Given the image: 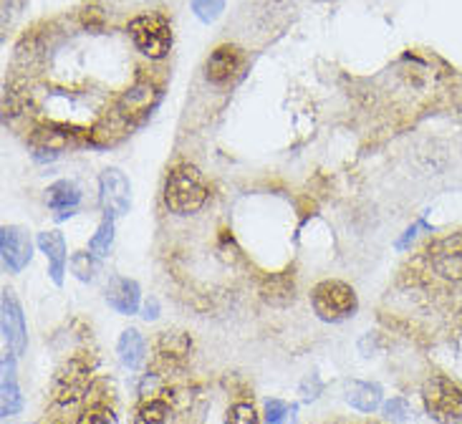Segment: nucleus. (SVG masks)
<instances>
[{"mask_svg": "<svg viewBox=\"0 0 462 424\" xmlns=\"http://www.w3.org/2000/svg\"><path fill=\"white\" fill-rule=\"evenodd\" d=\"M192 349V344H189L188 334H182V331H164L160 341H157V351H160V356L162 359H185Z\"/></svg>", "mask_w": 462, "mask_h": 424, "instance_id": "a211bd4d", "label": "nucleus"}, {"mask_svg": "<svg viewBox=\"0 0 462 424\" xmlns=\"http://www.w3.org/2000/svg\"><path fill=\"white\" fill-rule=\"evenodd\" d=\"M417 235V225H414V227H410V230H407V235L402 237L400 243H397V245H400V248H404V245H407V243H410V240H412V237Z\"/></svg>", "mask_w": 462, "mask_h": 424, "instance_id": "cd10ccee", "label": "nucleus"}, {"mask_svg": "<svg viewBox=\"0 0 462 424\" xmlns=\"http://www.w3.org/2000/svg\"><path fill=\"white\" fill-rule=\"evenodd\" d=\"M407 414H410V407H407V401L400 400V397H394V400L384 404V417L392 419V422H404Z\"/></svg>", "mask_w": 462, "mask_h": 424, "instance_id": "a878e982", "label": "nucleus"}, {"mask_svg": "<svg viewBox=\"0 0 462 424\" xmlns=\"http://www.w3.org/2000/svg\"><path fill=\"white\" fill-rule=\"evenodd\" d=\"M23 410V397L15 382V354H3V382H0V414L8 419Z\"/></svg>", "mask_w": 462, "mask_h": 424, "instance_id": "9b49d317", "label": "nucleus"}, {"mask_svg": "<svg viewBox=\"0 0 462 424\" xmlns=\"http://www.w3.org/2000/svg\"><path fill=\"white\" fill-rule=\"evenodd\" d=\"M139 299H142V293H139L137 281L114 278L112 283L106 286V303L122 316H134L139 311Z\"/></svg>", "mask_w": 462, "mask_h": 424, "instance_id": "ddd939ff", "label": "nucleus"}, {"mask_svg": "<svg viewBox=\"0 0 462 424\" xmlns=\"http://www.w3.org/2000/svg\"><path fill=\"white\" fill-rule=\"evenodd\" d=\"M0 255H3V265L11 271V273H21L25 265L31 263L33 255V245H31V237L25 233L23 227L18 225H5L0 230Z\"/></svg>", "mask_w": 462, "mask_h": 424, "instance_id": "0eeeda50", "label": "nucleus"}, {"mask_svg": "<svg viewBox=\"0 0 462 424\" xmlns=\"http://www.w3.org/2000/svg\"><path fill=\"white\" fill-rule=\"evenodd\" d=\"M112 243H114V215L112 212H106V217L101 220L99 230H97L94 237L88 240V253L101 261V258H106V255H109Z\"/></svg>", "mask_w": 462, "mask_h": 424, "instance_id": "6ab92c4d", "label": "nucleus"}, {"mask_svg": "<svg viewBox=\"0 0 462 424\" xmlns=\"http://www.w3.org/2000/svg\"><path fill=\"white\" fill-rule=\"evenodd\" d=\"M430 263L435 268V273L460 283L462 281V233L439 237L430 245Z\"/></svg>", "mask_w": 462, "mask_h": 424, "instance_id": "423d86ee", "label": "nucleus"}, {"mask_svg": "<svg viewBox=\"0 0 462 424\" xmlns=\"http://www.w3.org/2000/svg\"><path fill=\"white\" fill-rule=\"evenodd\" d=\"M79 424H116V417L106 407H88L87 412L79 417Z\"/></svg>", "mask_w": 462, "mask_h": 424, "instance_id": "b1692460", "label": "nucleus"}, {"mask_svg": "<svg viewBox=\"0 0 462 424\" xmlns=\"http://www.w3.org/2000/svg\"><path fill=\"white\" fill-rule=\"evenodd\" d=\"M311 303L316 316L328 324H338L344 318H349L356 311V293L349 283L344 281H321L313 288Z\"/></svg>", "mask_w": 462, "mask_h": 424, "instance_id": "20e7f679", "label": "nucleus"}, {"mask_svg": "<svg viewBox=\"0 0 462 424\" xmlns=\"http://www.w3.org/2000/svg\"><path fill=\"white\" fill-rule=\"evenodd\" d=\"M99 198L104 210L112 212V215H125L129 210V200H132V188H129V180L125 177L122 170L109 167L104 170L99 177Z\"/></svg>", "mask_w": 462, "mask_h": 424, "instance_id": "6e6552de", "label": "nucleus"}, {"mask_svg": "<svg viewBox=\"0 0 462 424\" xmlns=\"http://www.w3.org/2000/svg\"><path fill=\"white\" fill-rule=\"evenodd\" d=\"M142 316H144V321H154V318H157V300H147Z\"/></svg>", "mask_w": 462, "mask_h": 424, "instance_id": "bb28decb", "label": "nucleus"}, {"mask_svg": "<svg viewBox=\"0 0 462 424\" xmlns=\"http://www.w3.org/2000/svg\"><path fill=\"white\" fill-rule=\"evenodd\" d=\"M208 200V185L192 164H177L164 182V205L175 215H192Z\"/></svg>", "mask_w": 462, "mask_h": 424, "instance_id": "f257e3e1", "label": "nucleus"}, {"mask_svg": "<svg viewBox=\"0 0 462 424\" xmlns=\"http://www.w3.org/2000/svg\"><path fill=\"white\" fill-rule=\"evenodd\" d=\"M189 3L202 23H215L226 11V0H189Z\"/></svg>", "mask_w": 462, "mask_h": 424, "instance_id": "aec40b11", "label": "nucleus"}, {"mask_svg": "<svg viewBox=\"0 0 462 424\" xmlns=\"http://www.w3.org/2000/svg\"><path fill=\"white\" fill-rule=\"evenodd\" d=\"M38 248L46 255L49 261V273L53 278L56 286L63 283V271H66V261H69V253H66V240L59 230H46V233H38Z\"/></svg>", "mask_w": 462, "mask_h": 424, "instance_id": "f8f14e48", "label": "nucleus"}, {"mask_svg": "<svg viewBox=\"0 0 462 424\" xmlns=\"http://www.w3.org/2000/svg\"><path fill=\"white\" fill-rule=\"evenodd\" d=\"M346 401L364 414L374 412L382 404V387L372 384V382H351L349 389H346Z\"/></svg>", "mask_w": 462, "mask_h": 424, "instance_id": "dca6fc26", "label": "nucleus"}, {"mask_svg": "<svg viewBox=\"0 0 462 424\" xmlns=\"http://www.w3.org/2000/svg\"><path fill=\"white\" fill-rule=\"evenodd\" d=\"M288 404L281 400H268L265 401V422L268 424H283L286 422Z\"/></svg>", "mask_w": 462, "mask_h": 424, "instance_id": "393cba45", "label": "nucleus"}, {"mask_svg": "<svg viewBox=\"0 0 462 424\" xmlns=\"http://www.w3.org/2000/svg\"><path fill=\"white\" fill-rule=\"evenodd\" d=\"M129 38L134 49L152 61L164 59L172 49V25L160 13H142L129 21Z\"/></svg>", "mask_w": 462, "mask_h": 424, "instance_id": "f03ea898", "label": "nucleus"}, {"mask_svg": "<svg viewBox=\"0 0 462 424\" xmlns=\"http://www.w3.org/2000/svg\"><path fill=\"white\" fill-rule=\"evenodd\" d=\"M227 424H258V414L250 404L240 401V404H233L227 410Z\"/></svg>", "mask_w": 462, "mask_h": 424, "instance_id": "5701e85b", "label": "nucleus"}, {"mask_svg": "<svg viewBox=\"0 0 462 424\" xmlns=\"http://www.w3.org/2000/svg\"><path fill=\"white\" fill-rule=\"evenodd\" d=\"M243 69V53L236 46H217L205 63V76L215 87L230 84Z\"/></svg>", "mask_w": 462, "mask_h": 424, "instance_id": "9d476101", "label": "nucleus"}, {"mask_svg": "<svg viewBox=\"0 0 462 424\" xmlns=\"http://www.w3.org/2000/svg\"><path fill=\"white\" fill-rule=\"evenodd\" d=\"M0 331H3V341L11 349V354L21 356L25 346H28L23 309H21L18 299L13 296V290H8V288L0 296Z\"/></svg>", "mask_w": 462, "mask_h": 424, "instance_id": "39448f33", "label": "nucleus"}, {"mask_svg": "<svg viewBox=\"0 0 462 424\" xmlns=\"http://www.w3.org/2000/svg\"><path fill=\"white\" fill-rule=\"evenodd\" d=\"M422 401L427 414L438 424L462 422V389L448 376H432L422 387Z\"/></svg>", "mask_w": 462, "mask_h": 424, "instance_id": "7ed1b4c3", "label": "nucleus"}, {"mask_svg": "<svg viewBox=\"0 0 462 424\" xmlns=\"http://www.w3.org/2000/svg\"><path fill=\"white\" fill-rule=\"evenodd\" d=\"M97 261L91 253H76L71 258V271L76 273L79 281H94V273H97Z\"/></svg>", "mask_w": 462, "mask_h": 424, "instance_id": "4be33fe9", "label": "nucleus"}, {"mask_svg": "<svg viewBox=\"0 0 462 424\" xmlns=\"http://www.w3.org/2000/svg\"><path fill=\"white\" fill-rule=\"evenodd\" d=\"M116 354H119V362L125 364L126 369L137 372L139 366L147 359V341L139 334L137 328H126L119 336L116 344Z\"/></svg>", "mask_w": 462, "mask_h": 424, "instance_id": "2eb2a0df", "label": "nucleus"}, {"mask_svg": "<svg viewBox=\"0 0 462 424\" xmlns=\"http://www.w3.org/2000/svg\"><path fill=\"white\" fill-rule=\"evenodd\" d=\"M87 389V369L79 362L69 364L56 379V400L61 404H74Z\"/></svg>", "mask_w": 462, "mask_h": 424, "instance_id": "4468645a", "label": "nucleus"}, {"mask_svg": "<svg viewBox=\"0 0 462 424\" xmlns=\"http://www.w3.org/2000/svg\"><path fill=\"white\" fill-rule=\"evenodd\" d=\"M46 202H49L51 210L56 212L74 210L76 205L81 202V192H79V188H76L74 182L59 180V182H53V185L46 189Z\"/></svg>", "mask_w": 462, "mask_h": 424, "instance_id": "f3484780", "label": "nucleus"}, {"mask_svg": "<svg viewBox=\"0 0 462 424\" xmlns=\"http://www.w3.org/2000/svg\"><path fill=\"white\" fill-rule=\"evenodd\" d=\"M154 104H157V88L152 87L150 81H139L116 101V116L132 124V122H139L142 116H147Z\"/></svg>", "mask_w": 462, "mask_h": 424, "instance_id": "1a4fd4ad", "label": "nucleus"}, {"mask_svg": "<svg viewBox=\"0 0 462 424\" xmlns=\"http://www.w3.org/2000/svg\"><path fill=\"white\" fill-rule=\"evenodd\" d=\"M164 419H167V404L162 400H152L139 410L134 424H164Z\"/></svg>", "mask_w": 462, "mask_h": 424, "instance_id": "412c9836", "label": "nucleus"}]
</instances>
